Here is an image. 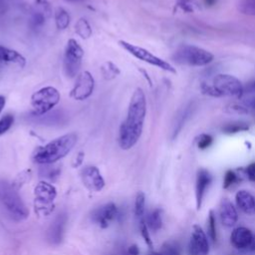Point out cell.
Returning a JSON list of instances; mask_svg holds the SVG:
<instances>
[{
  "instance_id": "60d3db41",
  "label": "cell",
  "mask_w": 255,
  "mask_h": 255,
  "mask_svg": "<svg viewBox=\"0 0 255 255\" xmlns=\"http://www.w3.org/2000/svg\"><path fill=\"white\" fill-rule=\"evenodd\" d=\"M251 107H252V108L255 110V99H254V100L251 102Z\"/></svg>"
},
{
  "instance_id": "e0dca14e",
  "label": "cell",
  "mask_w": 255,
  "mask_h": 255,
  "mask_svg": "<svg viewBox=\"0 0 255 255\" xmlns=\"http://www.w3.org/2000/svg\"><path fill=\"white\" fill-rule=\"evenodd\" d=\"M212 180L211 174L205 170V169H200L197 172V177H196V186H195V196H196V207L199 209L202 204V200L205 194V191L210 184Z\"/></svg>"
},
{
  "instance_id": "74e56055",
  "label": "cell",
  "mask_w": 255,
  "mask_h": 255,
  "mask_svg": "<svg viewBox=\"0 0 255 255\" xmlns=\"http://www.w3.org/2000/svg\"><path fill=\"white\" fill-rule=\"evenodd\" d=\"M251 253H254L255 254V235H253V238H252V241L249 245V247L247 248Z\"/></svg>"
},
{
  "instance_id": "9c48e42d",
  "label": "cell",
  "mask_w": 255,
  "mask_h": 255,
  "mask_svg": "<svg viewBox=\"0 0 255 255\" xmlns=\"http://www.w3.org/2000/svg\"><path fill=\"white\" fill-rule=\"evenodd\" d=\"M34 195L35 209L38 212L49 214L53 209V202L57 195L56 188L46 181H41L36 185Z\"/></svg>"
},
{
  "instance_id": "5b68a950",
  "label": "cell",
  "mask_w": 255,
  "mask_h": 255,
  "mask_svg": "<svg viewBox=\"0 0 255 255\" xmlns=\"http://www.w3.org/2000/svg\"><path fill=\"white\" fill-rule=\"evenodd\" d=\"M213 58L210 52L193 45H181L172 56L175 63L194 67L205 66L211 63Z\"/></svg>"
},
{
  "instance_id": "ab89813d",
  "label": "cell",
  "mask_w": 255,
  "mask_h": 255,
  "mask_svg": "<svg viewBox=\"0 0 255 255\" xmlns=\"http://www.w3.org/2000/svg\"><path fill=\"white\" fill-rule=\"evenodd\" d=\"M206 5H213L215 3V0H204Z\"/></svg>"
},
{
  "instance_id": "7402d4cb",
  "label": "cell",
  "mask_w": 255,
  "mask_h": 255,
  "mask_svg": "<svg viewBox=\"0 0 255 255\" xmlns=\"http://www.w3.org/2000/svg\"><path fill=\"white\" fill-rule=\"evenodd\" d=\"M70 15L67 10L62 7H58L55 11V23L59 30H65L70 24Z\"/></svg>"
},
{
  "instance_id": "6da1fadb",
  "label": "cell",
  "mask_w": 255,
  "mask_h": 255,
  "mask_svg": "<svg viewBox=\"0 0 255 255\" xmlns=\"http://www.w3.org/2000/svg\"><path fill=\"white\" fill-rule=\"evenodd\" d=\"M146 115L145 95L140 88H136L130 98L127 119L122 123L119 130V144L122 149L131 148L139 139Z\"/></svg>"
},
{
  "instance_id": "d6a6232c",
  "label": "cell",
  "mask_w": 255,
  "mask_h": 255,
  "mask_svg": "<svg viewBox=\"0 0 255 255\" xmlns=\"http://www.w3.org/2000/svg\"><path fill=\"white\" fill-rule=\"evenodd\" d=\"M161 255H179V252L175 246L169 243H165L161 248Z\"/></svg>"
},
{
  "instance_id": "d6986e66",
  "label": "cell",
  "mask_w": 255,
  "mask_h": 255,
  "mask_svg": "<svg viewBox=\"0 0 255 255\" xmlns=\"http://www.w3.org/2000/svg\"><path fill=\"white\" fill-rule=\"evenodd\" d=\"M237 206L246 214H255V198L247 190H239L235 195Z\"/></svg>"
},
{
  "instance_id": "8fae6325",
  "label": "cell",
  "mask_w": 255,
  "mask_h": 255,
  "mask_svg": "<svg viewBox=\"0 0 255 255\" xmlns=\"http://www.w3.org/2000/svg\"><path fill=\"white\" fill-rule=\"evenodd\" d=\"M189 255H208L209 243L207 236L199 225H194L188 244Z\"/></svg>"
},
{
  "instance_id": "8d00e7d4",
  "label": "cell",
  "mask_w": 255,
  "mask_h": 255,
  "mask_svg": "<svg viewBox=\"0 0 255 255\" xmlns=\"http://www.w3.org/2000/svg\"><path fill=\"white\" fill-rule=\"evenodd\" d=\"M83 158H84V153H83V152H79L78 155L76 156V161H75V163H74L73 165H74V166L80 165V164L82 163V161H83Z\"/></svg>"
},
{
  "instance_id": "83f0119b",
  "label": "cell",
  "mask_w": 255,
  "mask_h": 255,
  "mask_svg": "<svg viewBox=\"0 0 255 255\" xmlns=\"http://www.w3.org/2000/svg\"><path fill=\"white\" fill-rule=\"evenodd\" d=\"M208 236L210 240L214 243L216 241V223H215V214L212 210L209 211L208 216Z\"/></svg>"
},
{
  "instance_id": "b9f144b4",
  "label": "cell",
  "mask_w": 255,
  "mask_h": 255,
  "mask_svg": "<svg viewBox=\"0 0 255 255\" xmlns=\"http://www.w3.org/2000/svg\"><path fill=\"white\" fill-rule=\"evenodd\" d=\"M149 255H161L160 252H151Z\"/></svg>"
},
{
  "instance_id": "ba28073f",
  "label": "cell",
  "mask_w": 255,
  "mask_h": 255,
  "mask_svg": "<svg viewBox=\"0 0 255 255\" xmlns=\"http://www.w3.org/2000/svg\"><path fill=\"white\" fill-rule=\"evenodd\" d=\"M119 45L121 47H123L126 51H128L129 54H131L133 57H135L136 59L143 61L149 65L155 66L163 71H166V72H169L172 74H176V70H175V68H173L172 65H170L168 62L160 59L159 57L153 55L148 50H146L142 47L133 45V44L128 43L124 40H120Z\"/></svg>"
},
{
  "instance_id": "277c9868",
  "label": "cell",
  "mask_w": 255,
  "mask_h": 255,
  "mask_svg": "<svg viewBox=\"0 0 255 255\" xmlns=\"http://www.w3.org/2000/svg\"><path fill=\"white\" fill-rule=\"evenodd\" d=\"M201 90L203 94L212 97H240L243 93V86L236 77L227 74H219L209 82L203 83Z\"/></svg>"
},
{
  "instance_id": "f546056e",
  "label": "cell",
  "mask_w": 255,
  "mask_h": 255,
  "mask_svg": "<svg viewBox=\"0 0 255 255\" xmlns=\"http://www.w3.org/2000/svg\"><path fill=\"white\" fill-rule=\"evenodd\" d=\"M139 224V231H140V234L142 236V238L144 239L145 243L147 244V246L149 248L152 247V242H151V239H150V236H149V232H148V227L146 225V222H145V218L141 221L138 222Z\"/></svg>"
},
{
  "instance_id": "ffe728a7",
  "label": "cell",
  "mask_w": 255,
  "mask_h": 255,
  "mask_svg": "<svg viewBox=\"0 0 255 255\" xmlns=\"http://www.w3.org/2000/svg\"><path fill=\"white\" fill-rule=\"evenodd\" d=\"M0 62L13 63L20 67L26 65V59L17 51L0 45Z\"/></svg>"
},
{
  "instance_id": "8992f818",
  "label": "cell",
  "mask_w": 255,
  "mask_h": 255,
  "mask_svg": "<svg viewBox=\"0 0 255 255\" xmlns=\"http://www.w3.org/2000/svg\"><path fill=\"white\" fill-rule=\"evenodd\" d=\"M59 91L51 86L41 88L31 97V106L37 116H43L50 112L60 102Z\"/></svg>"
},
{
  "instance_id": "f1b7e54d",
  "label": "cell",
  "mask_w": 255,
  "mask_h": 255,
  "mask_svg": "<svg viewBox=\"0 0 255 255\" xmlns=\"http://www.w3.org/2000/svg\"><path fill=\"white\" fill-rule=\"evenodd\" d=\"M14 123V117L11 114H7L0 119V135L4 134L12 127Z\"/></svg>"
},
{
  "instance_id": "5bb4252c",
  "label": "cell",
  "mask_w": 255,
  "mask_h": 255,
  "mask_svg": "<svg viewBox=\"0 0 255 255\" xmlns=\"http://www.w3.org/2000/svg\"><path fill=\"white\" fill-rule=\"evenodd\" d=\"M81 178L84 185L94 192L101 191L105 186V180L98 169L94 165H87L81 170Z\"/></svg>"
},
{
  "instance_id": "ee69618b",
  "label": "cell",
  "mask_w": 255,
  "mask_h": 255,
  "mask_svg": "<svg viewBox=\"0 0 255 255\" xmlns=\"http://www.w3.org/2000/svg\"><path fill=\"white\" fill-rule=\"evenodd\" d=\"M253 88H254V90H255V83L253 84Z\"/></svg>"
},
{
  "instance_id": "ac0fdd59",
  "label": "cell",
  "mask_w": 255,
  "mask_h": 255,
  "mask_svg": "<svg viewBox=\"0 0 255 255\" xmlns=\"http://www.w3.org/2000/svg\"><path fill=\"white\" fill-rule=\"evenodd\" d=\"M253 234L246 227H237L231 233V243L232 245L240 250L247 249L252 241Z\"/></svg>"
},
{
  "instance_id": "603a6c76",
  "label": "cell",
  "mask_w": 255,
  "mask_h": 255,
  "mask_svg": "<svg viewBox=\"0 0 255 255\" xmlns=\"http://www.w3.org/2000/svg\"><path fill=\"white\" fill-rule=\"evenodd\" d=\"M75 32L82 39H89L93 34L92 27L85 18H80L77 20L75 24Z\"/></svg>"
},
{
  "instance_id": "d4e9b609",
  "label": "cell",
  "mask_w": 255,
  "mask_h": 255,
  "mask_svg": "<svg viewBox=\"0 0 255 255\" xmlns=\"http://www.w3.org/2000/svg\"><path fill=\"white\" fill-rule=\"evenodd\" d=\"M145 206V195L143 192H138L135 197L134 202V214L137 221H141L144 219V207Z\"/></svg>"
},
{
  "instance_id": "4dcf8cb0",
  "label": "cell",
  "mask_w": 255,
  "mask_h": 255,
  "mask_svg": "<svg viewBox=\"0 0 255 255\" xmlns=\"http://www.w3.org/2000/svg\"><path fill=\"white\" fill-rule=\"evenodd\" d=\"M212 140H213V138L211 135L203 133V134L199 135L198 140H197V145L200 149H205L212 143Z\"/></svg>"
},
{
  "instance_id": "7c38bea8",
  "label": "cell",
  "mask_w": 255,
  "mask_h": 255,
  "mask_svg": "<svg viewBox=\"0 0 255 255\" xmlns=\"http://www.w3.org/2000/svg\"><path fill=\"white\" fill-rule=\"evenodd\" d=\"M52 15V7L47 0H35L31 9L30 25L34 29L41 28Z\"/></svg>"
},
{
  "instance_id": "836d02e7",
  "label": "cell",
  "mask_w": 255,
  "mask_h": 255,
  "mask_svg": "<svg viewBox=\"0 0 255 255\" xmlns=\"http://www.w3.org/2000/svg\"><path fill=\"white\" fill-rule=\"evenodd\" d=\"M42 174L45 175L46 177H49V178H53V177H57L60 173V170L59 168L57 167H54V166H45L44 168H42Z\"/></svg>"
},
{
  "instance_id": "e575fe53",
  "label": "cell",
  "mask_w": 255,
  "mask_h": 255,
  "mask_svg": "<svg viewBox=\"0 0 255 255\" xmlns=\"http://www.w3.org/2000/svg\"><path fill=\"white\" fill-rule=\"evenodd\" d=\"M246 174H247V177L249 178V180L255 182V162L249 164L246 167Z\"/></svg>"
},
{
  "instance_id": "484cf974",
  "label": "cell",
  "mask_w": 255,
  "mask_h": 255,
  "mask_svg": "<svg viewBox=\"0 0 255 255\" xmlns=\"http://www.w3.org/2000/svg\"><path fill=\"white\" fill-rule=\"evenodd\" d=\"M248 128H249V126L246 123L234 122V123H230V124H227L226 126H224L222 130L225 133H236V132H240V131H245Z\"/></svg>"
},
{
  "instance_id": "4316f807",
  "label": "cell",
  "mask_w": 255,
  "mask_h": 255,
  "mask_svg": "<svg viewBox=\"0 0 255 255\" xmlns=\"http://www.w3.org/2000/svg\"><path fill=\"white\" fill-rule=\"evenodd\" d=\"M238 9L242 14L255 16V0H241Z\"/></svg>"
},
{
  "instance_id": "52a82bcc",
  "label": "cell",
  "mask_w": 255,
  "mask_h": 255,
  "mask_svg": "<svg viewBox=\"0 0 255 255\" xmlns=\"http://www.w3.org/2000/svg\"><path fill=\"white\" fill-rule=\"evenodd\" d=\"M84 50L75 39H69L65 48L63 68L68 78H75L82 66Z\"/></svg>"
},
{
  "instance_id": "3957f363",
  "label": "cell",
  "mask_w": 255,
  "mask_h": 255,
  "mask_svg": "<svg viewBox=\"0 0 255 255\" xmlns=\"http://www.w3.org/2000/svg\"><path fill=\"white\" fill-rule=\"evenodd\" d=\"M0 202L15 221H22L29 215V210L13 184L0 179Z\"/></svg>"
},
{
  "instance_id": "1f68e13d",
  "label": "cell",
  "mask_w": 255,
  "mask_h": 255,
  "mask_svg": "<svg viewBox=\"0 0 255 255\" xmlns=\"http://www.w3.org/2000/svg\"><path fill=\"white\" fill-rule=\"evenodd\" d=\"M236 180H237V175H236V173L234 171H232V170L226 171V173L224 175V180H223V187L224 188H228Z\"/></svg>"
},
{
  "instance_id": "30bf717a",
  "label": "cell",
  "mask_w": 255,
  "mask_h": 255,
  "mask_svg": "<svg viewBox=\"0 0 255 255\" xmlns=\"http://www.w3.org/2000/svg\"><path fill=\"white\" fill-rule=\"evenodd\" d=\"M94 88H95L94 77L90 72L84 71L80 75H78L75 85L70 92V96L76 101H84L93 94Z\"/></svg>"
},
{
  "instance_id": "7bdbcfd3",
  "label": "cell",
  "mask_w": 255,
  "mask_h": 255,
  "mask_svg": "<svg viewBox=\"0 0 255 255\" xmlns=\"http://www.w3.org/2000/svg\"><path fill=\"white\" fill-rule=\"evenodd\" d=\"M67 1H70V2H80V1H83V0H67Z\"/></svg>"
},
{
  "instance_id": "cb8c5ba5",
  "label": "cell",
  "mask_w": 255,
  "mask_h": 255,
  "mask_svg": "<svg viewBox=\"0 0 255 255\" xmlns=\"http://www.w3.org/2000/svg\"><path fill=\"white\" fill-rule=\"evenodd\" d=\"M101 73H102V76L105 80H113L115 79L117 76L120 75L121 71L119 69V67L114 64L113 62H105L102 66H101Z\"/></svg>"
},
{
  "instance_id": "4fadbf2b",
  "label": "cell",
  "mask_w": 255,
  "mask_h": 255,
  "mask_svg": "<svg viewBox=\"0 0 255 255\" xmlns=\"http://www.w3.org/2000/svg\"><path fill=\"white\" fill-rule=\"evenodd\" d=\"M118 214L119 210L117 205L113 202H110L94 209V211L91 214V218L93 222L98 224L100 227L106 228L110 225L112 221L116 219Z\"/></svg>"
},
{
  "instance_id": "7a4b0ae2",
  "label": "cell",
  "mask_w": 255,
  "mask_h": 255,
  "mask_svg": "<svg viewBox=\"0 0 255 255\" xmlns=\"http://www.w3.org/2000/svg\"><path fill=\"white\" fill-rule=\"evenodd\" d=\"M78 135L69 132L61 135L43 146H39L33 153V160L39 164H52L65 157L75 146Z\"/></svg>"
},
{
  "instance_id": "9a60e30c",
  "label": "cell",
  "mask_w": 255,
  "mask_h": 255,
  "mask_svg": "<svg viewBox=\"0 0 255 255\" xmlns=\"http://www.w3.org/2000/svg\"><path fill=\"white\" fill-rule=\"evenodd\" d=\"M68 217L66 213H59L47 230V239L53 245H58L62 242L65 230L67 227Z\"/></svg>"
},
{
  "instance_id": "44dd1931",
  "label": "cell",
  "mask_w": 255,
  "mask_h": 255,
  "mask_svg": "<svg viewBox=\"0 0 255 255\" xmlns=\"http://www.w3.org/2000/svg\"><path fill=\"white\" fill-rule=\"evenodd\" d=\"M146 225L148 229L152 231H157L162 226V217H161V210L154 209L152 210L145 218Z\"/></svg>"
},
{
  "instance_id": "d590c367",
  "label": "cell",
  "mask_w": 255,
  "mask_h": 255,
  "mask_svg": "<svg viewBox=\"0 0 255 255\" xmlns=\"http://www.w3.org/2000/svg\"><path fill=\"white\" fill-rule=\"evenodd\" d=\"M128 255H138L139 250H138V248H137L136 245H132V246H130V247L128 248Z\"/></svg>"
},
{
  "instance_id": "f35d334b",
  "label": "cell",
  "mask_w": 255,
  "mask_h": 255,
  "mask_svg": "<svg viewBox=\"0 0 255 255\" xmlns=\"http://www.w3.org/2000/svg\"><path fill=\"white\" fill-rule=\"evenodd\" d=\"M5 104H6V99H5V97L0 95V114H1V112L3 111V109H4V107H5Z\"/></svg>"
},
{
  "instance_id": "2e32d148",
  "label": "cell",
  "mask_w": 255,
  "mask_h": 255,
  "mask_svg": "<svg viewBox=\"0 0 255 255\" xmlns=\"http://www.w3.org/2000/svg\"><path fill=\"white\" fill-rule=\"evenodd\" d=\"M219 216L221 223L226 227L235 225L238 219V214L233 204L227 199L223 198L219 205Z\"/></svg>"
}]
</instances>
